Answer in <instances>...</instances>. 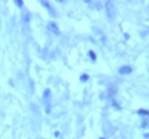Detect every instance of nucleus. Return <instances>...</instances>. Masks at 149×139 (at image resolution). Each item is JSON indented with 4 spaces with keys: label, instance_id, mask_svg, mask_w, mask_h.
Instances as JSON below:
<instances>
[{
    "label": "nucleus",
    "instance_id": "nucleus-10",
    "mask_svg": "<svg viewBox=\"0 0 149 139\" xmlns=\"http://www.w3.org/2000/svg\"><path fill=\"white\" fill-rule=\"evenodd\" d=\"M111 106L113 107L114 109H117V111H122V107L119 106L118 102H117V101H116V99L113 98V97H111Z\"/></svg>",
    "mask_w": 149,
    "mask_h": 139
},
{
    "label": "nucleus",
    "instance_id": "nucleus-19",
    "mask_svg": "<svg viewBox=\"0 0 149 139\" xmlns=\"http://www.w3.org/2000/svg\"><path fill=\"white\" fill-rule=\"evenodd\" d=\"M53 137H55V138H60V132H59V130H55V132H53Z\"/></svg>",
    "mask_w": 149,
    "mask_h": 139
},
{
    "label": "nucleus",
    "instance_id": "nucleus-23",
    "mask_svg": "<svg viewBox=\"0 0 149 139\" xmlns=\"http://www.w3.org/2000/svg\"><path fill=\"white\" fill-rule=\"evenodd\" d=\"M99 139H106V138H105V137H101V138H99Z\"/></svg>",
    "mask_w": 149,
    "mask_h": 139
},
{
    "label": "nucleus",
    "instance_id": "nucleus-4",
    "mask_svg": "<svg viewBox=\"0 0 149 139\" xmlns=\"http://www.w3.org/2000/svg\"><path fill=\"white\" fill-rule=\"evenodd\" d=\"M42 101H44V106H47V104H52V92L50 88H45L44 93H42Z\"/></svg>",
    "mask_w": 149,
    "mask_h": 139
},
{
    "label": "nucleus",
    "instance_id": "nucleus-8",
    "mask_svg": "<svg viewBox=\"0 0 149 139\" xmlns=\"http://www.w3.org/2000/svg\"><path fill=\"white\" fill-rule=\"evenodd\" d=\"M23 21L25 24H29L31 21V14H30V11H27V10H24L23 11Z\"/></svg>",
    "mask_w": 149,
    "mask_h": 139
},
{
    "label": "nucleus",
    "instance_id": "nucleus-11",
    "mask_svg": "<svg viewBox=\"0 0 149 139\" xmlns=\"http://www.w3.org/2000/svg\"><path fill=\"white\" fill-rule=\"evenodd\" d=\"M94 30H96V32L98 34L99 36H101V41H102V44H103V45H106V42H107V39H106V36L103 35V32H102L101 30H99V29H97V27L94 29Z\"/></svg>",
    "mask_w": 149,
    "mask_h": 139
},
{
    "label": "nucleus",
    "instance_id": "nucleus-17",
    "mask_svg": "<svg viewBox=\"0 0 149 139\" xmlns=\"http://www.w3.org/2000/svg\"><path fill=\"white\" fill-rule=\"evenodd\" d=\"M15 5L18 6V8H20V9H23L24 8V1H21V0H15Z\"/></svg>",
    "mask_w": 149,
    "mask_h": 139
},
{
    "label": "nucleus",
    "instance_id": "nucleus-21",
    "mask_svg": "<svg viewBox=\"0 0 149 139\" xmlns=\"http://www.w3.org/2000/svg\"><path fill=\"white\" fill-rule=\"evenodd\" d=\"M140 36H142V37L147 36V31H144V32H140Z\"/></svg>",
    "mask_w": 149,
    "mask_h": 139
},
{
    "label": "nucleus",
    "instance_id": "nucleus-20",
    "mask_svg": "<svg viewBox=\"0 0 149 139\" xmlns=\"http://www.w3.org/2000/svg\"><path fill=\"white\" fill-rule=\"evenodd\" d=\"M143 138H144V139H149V134H148V133H144V134H143Z\"/></svg>",
    "mask_w": 149,
    "mask_h": 139
},
{
    "label": "nucleus",
    "instance_id": "nucleus-14",
    "mask_svg": "<svg viewBox=\"0 0 149 139\" xmlns=\"http://www.w3.org/2000/svg\"><path fill=\"white\" fill-rule=\"evenodd\" d=\"M140 128L147 129L148 128V118H143V121L140 122Z\"/></svg>",
    "mask_w": 149,
    "mask_h": 139
},
{
    "label": "nucleus",
    "instance_id": "nucleus-2",
    "mask_svg": "<svg viewBox=\"0 0 149 139\" xmlns=\"http://www.w3.org/2000/svg\"><path fill=\"white\" fill-rule=\"evenodd\" d=\"M102 132L103 134H105V138L107 139L108 137H112L114 134V127L108 121H103V123H102Z\"/></svg>",
    "mask_w": 149,
    "mask_h": 139
},
{
    "label": "nucleus",
    "instance_id": "nucleus-15",
    "mask_svg": "<svg viewBox=\"0 0 149 139\" xmlns=\"http://www.w3.org/2000/svg\"><path fill=\"white\" fill-rule=\"evenodd\" d=\"M29 85H30V94H34L35 92V83L32 79H29Z\"/></svg>",
    "mask_w": 149,
    "mask_h": 139
},
{
    "label": "nucleus",
    "instance_id": "nucleus-12",
    "mask_svg": "<svg viewBox=\"0 0 149 139\" xmlns=\"http://www.w3.org/2000/svg\"><path fill=\"white\" fill-rule=\"evenodd\" d=\"M137 114H139L140 117H148V114H149V112H148V109H139V111H137Z\"/></svg>",
    "mask_w": 149,
    "mask_h": 139
},
{
    "label": "nucleus",
    "instance_id": "nucleus-13",
    "mask_svg": "<svg viewBox=\"0 0 149 139\" xmlns=\"http://www.w3.org/2000/svg\"><path fill=\"white\" fill-rule=\"evenodd\" d=\"M90 79V76L87 75V73H82L81 76H80V81L82 82V83H85V82H87Z\"/></svg>",
    "mask_w": 149,
    "mask_h": 139
},
{
    "label": "nucleus",
    "instance_id": "nucleus-18",
    "mask_svg": "<svg viewBox=\"0 0 149 139\" xmlns=\"http://www.w3.org/2000/svg\"><path fill=\"white\" fill-rule=\"evenodd\" d=\"M123 36H124V39H126V40H129V39H131V35H129L128 32H124Z\"/></svg>",
    "mask_w": 149,
    "mask_h": 139
},
{
    "label": "nucleus",
    "instance_id": "nucleus-16",
    "mask_svg": "<svg viewBox=\"0 0 149 139\" xmlns=\"http://www.w3.org/2000/svg\"><path fill=\"white\" fill-rule=\"evenodd\" d=\"M51 112H52V104L45 106V113H46V114H51Z\"/></svg>",
    "mask_w": 149,
    "mask_h": 139
},
{
    "label": "nucleus",
    "instance_id": "nucleus-9",
    "mask_svg": "<svg viewBox=\"0 0 149 139\" xmlns=\"http://www.w3.org/2000/svg\"><path fill=\"white\" fill-rule=\"evenodd\" d=\"M87 55H88V57H90V60H91V62H96L97 61V55H96V52L93 51V50H90L88 52H87Z\"/></svg>",
    "mask_w": 149,
    "mask_h": 139
},
{
    "label": "nucleus",
    "instance_id": "nucleus-7",
    "mask_svg": "<svg viewBox=\"0 0 149 139\" xmlns=\"http://www.w3.org/2000/svg\"><path fill=\"white\" fill-rule=\"evenodd\" d=\"M86 3L90 5V8H92V9H96V10H98V11L103 9L102 3H99V1H94V3H92L91 0H86Z\"/></svg>",
    "mask_w": 149,
    "mask_h": 139
},
{
    "label": "nucleus",
    "instance_id": "nucleus-1",
    "mask_svg": "<svg viewBox=\"0 0 149 139\" xmlns=\"http://www.w3.org/2000/svg\"><path fill=\"white\" fill-rule=\"evenodd\" d=\"M105 10H106V15L107 19L109 21H114L116 16H117V9H116V5L113 1H106L105 3Z\"/></svg>",
    "mask_w": 149,
    "mask_h": 139
},
{
    "label": "nucleus",
    "instance_id": "nucleus-5",
    "mask_svg": "<svg viewBox=\"0 0 149 139\" xmlns=\"http://www.w3.org/2000/svg\"><path fill=\"white\" fill-rule=\"evenodd\" d=\"M47 30L49 31H51L52 34H55L56 36H60L61 35V30H60V27L57 26V24L55 21H50L47 24Z\"/></svg>",
    "mask_w": 149,
    "mask_h": 139
},
{
    "label": "nucleus",
    "instance_id": "nucleus-3",
    "mask_svg": "<svg viewBox=\"0 0 149 139\" xmlns=\"http://www.w3.org/2000/svg\"><path fill=\"white\" fill-rule=\"evenodd\" d=\"M40 4L42 5L45 9H47V11H49V14H50V16H52V18H57V12H56V10H55V8H53L51 4H50L49 1H45V0H41L40 1Z\"/></svg>",
    "mask_w": 149,
    "mask_h": 139
},
{
    "label": "nucleus",
    "instance_id": "nucleus-22",
    "mask_svg": "<svg viewBox=\"0 0 149 139\" xmlns=\"http://www.w3.org/2000/svg\"><path fill=\"white\" fill-rule=\"evenodd\" d=\"M36 139H44V138H41V137H37Z\"/></svg>",
    "mask_w": 149,
    "mask_h": 139
},
{
    "label": "nucleus",
    "instance_id": "nucleus-6",
    "mask_svg": "<svg viewBox=\"0 0 149 139\" xmlns=\"http://www.w3.org/2000/svg\"><path fill=\"white\" fill-rule=\"evenodd\" d=\"M132 72H133V67L132 66H122V67H119L118 68V73L119 75H122V76H127V75H131Z\"/></svg>",
    "mask_w": 149,
    "mask_h": 139
}]
</instances>
